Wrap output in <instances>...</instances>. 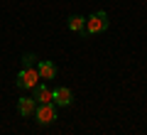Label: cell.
Returning a JSON list of instances; mask_svg holds the SVG:
<instances>
[{
    "label": "cell",
    "instance_id": "8992f818",
    "mask_svg": "<svg viewBox=\"0 0 147 135\" xmlns=\"http://www.w3.org/2000/svg\"><path fill=\"white\" fill-rule=\"evenodd\" d=\"M17 111H20V115L22 118H30V115H34V111H37V101L34 98H20L17 101Z\"/></svg>",
    "mask_w": 147,
    "mask_h": 135
},
{
    "label": "cell",
    "instance_id": "3957f363",
    "mask_svg": "<svg viewBox=\"0 0 147 135\" xmlns=\"http://www.w3.org/2000/svg\"><path fill=\"white\" fill-rule=\"evenodd\" d=\"M34 120L39 125H49L57 120V108L52 103H37V111H34Z\"/></svg>",
    "mask_w": 147,
    "mask_h": 135
},
{
    "label": "cell",
    "instance_id": "7a4b0ae2",
    "mask_svg": "<svg viewBox=\"0 0 147 135\" xmlns=\"http://www.w3.org/2000/svg\"><path fill=\"white\" fill-rule=\"evenodd\" d=\"M105 30H108V15L103 10L86 17V35H98V32H105Z\"/></svg>",
    "mask_w": 147,
    "mask_h": 135
},
{
    "label": "cell",
    "instance_id": "9c48e42d",
    "mask_svg": "<svg viewBox=\"0 0 147 135\" xmlns=\"http://www.w3.org/2000/svg\"><path fill=\"white\" fill-rule=\"evenodd\" d=\"M22 64H25V66H37V57L34 54H25V57H22Z\"/></svg>",
    "mask_w": 147,
    "mask_h": 135
},
{
    "label": "cell",
    "instance_id": "5b68a950",
    "mask_svg": "<svg viewBox=\"0 0 147 135\" xmlns=\"http://www.w3.org/2000/svg\"><path fill=\"white\" fill-rule=\"evenodd\" d=\"M71 101H74L71 88H66V86L54 88V106H71Z\"/></svg>",
    "mask_w": 147,
    "mask_h": 135
},
{
    "label": "cell",
    "instance_id": "277c9868",
    "mask_svg": "<svg viewBox=\"0 0 147 135\" xmlns=\"http://www.w3.org/2000/svg\"><path fill=\"white\" fill-rule=\"evenodd\" d=\"M32 91H34L32 98H34L37 103H52V101H54V91H52L49 86H44V83H37Z\"/></svg>",
    "mask_w": 147,
    "mask_h": 135
},
{
    "label": "cell",
    "instance_id": "6da1fadb",
    "mask_svg": "<svg viewBox=\"0 0 147 135\" xmlns=\"http://www.w3.org/2000/svg\"><path fill=\"white\" fill-rule=\"evenodd\" d=\"M37 81H39V71H37V66H22L20 74H17V79H15L17 88H34Z\"/></svg>",
    "mask_w": 147,
    "mask_h": 135
},
{
    "label": "cell",
    "instance_id": "52a82bcc",
    "mask_svg": "<svg viewBox=\"0 0 147 135\" xmlns=\"http://www.w3.org/2000/svg\"><path fill=\"white\" fill-rule=\"evenodd\" d=\"M37 71H39V79H44V81H49V79L57 76V66H54L52 62H47V59L37 62Z\"/></svg>",
    "mask_w": 147,
    "mask_h": 135
},
{
    "label": "cell",
    "instance_id": "ba28073f",
    "mask_svg": "<svg viewBox=\"0 0 147 135\" xmlns=\"http://www.w3.org/2000/svg\"><path fill=\"white\" fill-rule=\"evenodd\" d=\"M66 25H69V30H71V32H79V35H86V17H81V15H71Z\"/></svg>",
    "mask_w": 147,
    "mask_h": 135
}]
</instances>
